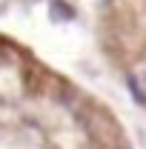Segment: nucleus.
Returning a JSON list of instances; mask_svg holds the SVG:
<instances>
[{
  "label": "nucleus",
  "instance_id": "nucleus-1",
  "mask_svg": "<svg viewBox=\"0 0 146 149\" xmlns=\"http://www.w3.org/2000/svg\"><path fill=\"white\" fill-rule=\"evenodd\" d=\"M126 86L129 92H132V97L138 100V103H146V86H140V80H138V74H126Z\"/></svg>",
  "mask_w": 146,
  "mask_h": 149
},
{
  "label": "nucleus",
  "instance_id": "nucleus-2",
  "mask_svg": "<svg viewBox=\"0 0 146 149\" xmlns=\"http://www.w3.org/2000/svg\"><path fill=\"white\" fill-rule=\"evenodd\" d=\"M72 15H74V12H72V9H66L60 0H55V3H52V17H63V20H69Z\"/></svg>",
  "mask_w": 146,
  "mask_h": 149
}]
</instances>
